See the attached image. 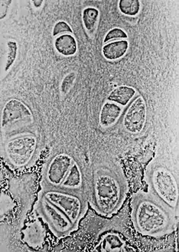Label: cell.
Here are the masks:
<instances>
[{"label": "cell", "mask_w": 179, "mask_h": 252, "mask_svg": "<svg viewBox=\"0 0 179 252\" xmlns=\"http://www.w3.org/2000/svg\"><path fill=\"white\" fill-rule=\"evenodd\" d=\"M133 224L143 235L159 237L172 231L175 212L152 193L140 191L135 195L132 212Z\"/></svg>", "instance_id": "1"}, {"label": "cell", "mask_w": 179, "mask_h": 252, "mask_svg": "<svg viewBox=\"0 0 179 252\" xmlns=\"http://www.w3.org/2000/svg\"><path fill=\"white\" fill-rule=\"evenodd\" d=\"M127 193L126 182L110 172H100L94 176L92 202L95 210L110 216L120 209Z\"/></svg>", "instance_id": "2"}, {"label": "cell", "mask_w": 179, "mask_h": 252, "mask_svg": "<svg viewBox=\"0 0 179 252\" xmlns=\"http://www.w3.org/2000/svg\"><path fill=\"white\" fill-rule=\"evenodd\" d=\"M41 197L61 210L75 228H78L80 220L84 217L87 211L85 199L81 193L78 191L49 187L44 189Z\"/></svg>", "instance_id": "3"}, {"label": "cell", "mask_w": 179, "mask_h": 252, "mask_svg": "<svg viewBox=\"0 0 179 252\" xmlns=\"http://www.w3.org/2000/svg\"><path fill=\"white\" fill-rule=\"evenodd\" d=\"M149 185L151 193L175 212L179 202V187L174 176L165 168H156L150 176Z\"/></svg>", "instance_id": "4"}, {"label": "cell", "mask_w": 179, "mask_h": 252, "mask_svg": "<svg viewBox=\"0 0 179 252\" xmlns=\"http://www.w3.org/2000/svg\"><path fill=\"white\" fill-rule=\"evenodd\" d=\"M37 206L38 213L44 218L56 236H66L77 229L61 210L43 197H41Z\"/></svg>", "instance_id": "5"}, {"label": "cell", "mask_w": 179, "mask_h": 252, "mask_svg": "<svg viewBox=\"0 0 179 252\" xmlns=\"http://www.w3.org/2000/svg\"><path fill=\"white\" fill-rule=\"evenodd\" d=\"M37 139L33 135H23L11 139L5 145L7 158L17 167L27 165L36 151Z\"/></svg>", "instance_id": "6"}, {"label": "cell", "mask_w": 179, "mask_h": 252, "mask_svg": "<svg viewBox=\"0 0 179 252\" xmlns=\"http://www.w3.org/2000/svg\"><path fill=\"white\" fill-rule=\"evenodd\" d=\"M33 120L31 111L23 101L11 99L5 103L2 110L1 126L2 130H9L16 126L30 125Z\"/></svg>", "instance_id": "7"}, {"label": "cell", "mask_w": 179, "mask_h": 252, "mask_svg": "<svg viewBox=\"0 0 179 252\" xmlns=\"http://www.w3.org/2000/svg\"><path fill=\"white\" fill-rule=\"evenodd\" d=\"M147 108L146 100L142 96L136 97L128 107L123 118V126L132 134L141 133L147 121Z\"/></svg>", "instance_id": "8"}, {"label": "cell", "mask_w": 179, "mask_h": 252, "mask_svg": "<svg viewBox=\"0 0 179 252\" xmlns=\"http://www.w3.org/2000/svg\"><path fill=\"white\" fill-rule=\"evenodd\" d=\"M72 159L67 154L56 156L47 169L46 180L48 185L58 188L61 185L72 166Z\"/></svg>", "instance_id": "9"}, {"label": "cell", "mask_w": 179, "mask_h": 252, "mask_svg": "<svg viewBox=\"0 0 179 252\" xmlns=\"http://www.w3.org/2000/svg\"><path fill=\"white\" fill-rule=\"evenodd\" d=\"M122 108L114 102L107 101L102 106L100 113V125L102 127L109 128L114 126L120 118Z\"/></svg>", "instance_id": "10"}, {"label": "cell", "mask_w": 179, "mask_h": 252, "mask_svg": "<svg viewBox=\"0 0 179 252\" xmlns=\"http://www.w3.org/2000/svg\"><path fill=\"white\" fill-rule=\"evenodd\" d=\"M129 49V42L126 39L108 42L103 45L102 55L107 60L115 61L126 55Z\"/></svg>", "instance_id": "11"}, {"label": "cell", "mask_w": 179, "mask_h": 252, "mask_svg": "<svg viewBox=\"0 0 179 252\" xmlns=\"http://www.w3.org/2000/svg\"><path fill=\"white\" fill-rule=\"evenodd\" d=\"M55 49L61 56H72L78 51V43L71 34H64L55 38L54 42Z\"/></svg>", "instance_id": "12"}, {"label": "cell", "mask_w": 179, "mask_h": 252, "mask_svg": "<svg viewBox=\"0 0 179 252\" xmlns=\"http://www.w3.org/2000/svg\"><path fill=\"white\" fill-rule=\"evenodd\" d=\"M136 94V90L133 87L122 85L117 87L109 94L107 100L114 102L121 107H125L134 97Z\"/></svg>", "instance_id": "13"}, {"label": "cell", "mask_w": 179, "mask_h": 252, "mask_svg": "<svg viewBox=\"0 0 179 252\" xmlns=\"http://www.w3.org/2000/svg\"><path fill=\"white\" fill-rule=\"evenodd\" d=\"M126 247V242L118 234L110 232L102 238L99 248L100 252H121Z\"/></svg>", "instance_id": "14"}, {"label": "cell", "mask_w": 179, "mask_h": 252, "mask_svg": "<svg viewBox=\"0 0 179 252\" xmlns=\"http://www.w3.org/2000/svg\"><path fill=\"white\" fill-rule=\"evenodd\" d=\"M82 185L83 177L81 170L77 163H73L64 181L58 188L71 190V191H78L82 187Z\"/></svg>", "instance_id": "15"}, {"label": "cell", "mask_w": 179, "mask_h": 252, "mask_svg": "<svg viewBox=\"0 0 179 252\" xmlns=\"http://www.w3.org/2000/svg\"><path fill=\"white\" fill-rule=\"evenodd\" d=\"M99 10L94 7H88L84 9L82 13V20L85 29L90 32L95 28L98 21Z\"/></svg>", "instance_id": "16"}, {"label": "cell", "mask_w": 179, "mask_h": 252, "mask_svg": "<svg viewBox=\"0 0 179 252\" xmlns=\"http://www.w3.org/2000/svg\"><path fill=\"white\" fill-rule=\"evenodd\" d=\"M119 9L126 16H136L140 12V2L139 0H120Z\"/></svg>", "instance_id": "17"}, {"label": "cell", "mask_w": 179, "mask_h": 252, "mask_svg": "<svg viewBox=\"0 0 179 252\" xmlns=\"http://www.w3.org/2000/svg\"><path fill=\"white\" fill-rule=\"evenodd\" d=\"M7 59L5 63V71L10 69L12 64L15 63L18 53V44L14 40H9L7 42Z\"/></svg>", "instance_id": "18"}, {"label": "cell", "mask_w": 179, "mask_h": 252, "mask_svg": "<svg viewBox=\"0 0 179 252\" xmlns=\"http://www.w3.org/2000/svg\"><path fill=\"white\" fill-rule=\"evenodd\" d=\"M128 38L127 34H126L122 29L114 28L110 30L107 33L103 42L107 43L110 41H118V40L126 39Z\"/></svg>", "instance_id": "19"}, {"label": "cell", "mask_w": 179, "mask_h": 252, "mask_svg": "<svg viewBox=\"0 0 179 252\" xmlns=\"http://www.w3.org/2000/svg\"><path fill=\"white\" fill-rule=\"evenodd\" d=\"M72 32L71 26H69L67 23L64 21H59L55 23L53 31H52V35L55 37L58 35L59 36V35H64V34H72Z\"/></svg>", "instance_id": "20"}, {"label": "cell", "mask_w": 179, "mask_h": 252, "mask_svg": "<svg viewBox=\"0 0 179 252\" xmlns=\"http://www.w3.org/2000/svg\"><path fill=\"white\" fill-rule=\"evenodd\" d=\"M76 79V74L74 72L69 73L64 77L60 85V92L64 94L68 93L69 91L71 90V87L74 84Z\"/></svg>", "instance_id": "21"}, {"label": "cell", "mask_w": 179, "mask_h": 252, "mask_svg": "<svg viewBox=\"0 0 179 252\" xmlns=\"http://www.w3.org/2000/svg\"><path fill=\"white\" fill-rule=\"evenodd\" d=\"M0 3H1V15L0 16H1V19H2L6 16L7 12L12 3V1L11 0H2Z\"/></svg>", "instance_id": "22"}, {"label": "cell", "mask_w": 179, "mask_h": 252, "mask_svg": "<svg viewBox=\"0 0 179 252\" xmlns=\"http://www.w3.org/2000/svg\"><path fill=\"white\" fill-rule=\"evenodd\" d=\"M42 2H43L42 0H34V1H33V3H34V6L37 8L40 7L41 4H42Z\"/></svg>", "instance_id": "23"}]
</instances>
